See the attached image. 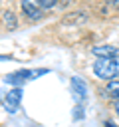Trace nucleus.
I'll return each instance as SVG.
<instances>
[{
    "mask_svg": "<svg viewBox=\"0 0 119 127\" xmlns=\"http://www.w3.org/2000/svg\"><path fill=\"white\" fill-rule=\"evenodd\" d=\"M93 73L99 79L119 77V58H97V62L93 64Z\"/></svg>",
    "mask_w": 119,
    "mask_h": 127,
    "instance_id": "1",
    "label": "nucleus"
},
{
    "mask_svg": "<svg viewBox=\"0 0 119 127\" xmlns=\"http://www.w3.org/2000/svg\"><path fill=\"white\" fill-rule=\"evenodd\" d=\"M46 73H50V69H46V67H40V69H18V71H12V73H8L6 77H4V81L6 83H18V85H22V83H26V81H30V79H36V77H40V75H46Z\"/></svg>",
    "mask_w": 119,
    "mask_h": 127,
    "instance_id": "2",
    "label": "nucleus"
},
{
    "mask_svg": "<svg viewBox=\"0 0 119 127\" xmlns=\"http://www.w3.org/2000/svg\"><path fill=\"white\" fill-rule=\"evenodd\" d=\"M20 101H22V89L20 87H14L12 91H8L2 99V107L8 111V113H16L18 107H20Z\"/></svg>",
    "mask_w": 119,
    "mask_h": 127,
    "instance_id": "3",
    "label": "nucleus"
},
{
    "mask_svg": "<svg viewBox=\"0 0 119 127\" xmlns=\"http://www.w3.org/2000/svg\"><path fill=\"white\" fill-rule=\"evenodd\" d=\"M22 12L30 18V20H38L44 14L42 2L40 0H22Z\"/></svg>",
    "mask_w": 119,
    "mask_h": 127,
    "instance_id": "4",
    "label": "nucleus"
},
{
    "mask_svg": "<svg viewBox=\"0 0 119 127\" xmlns=\"http://www.w3.org/2000/svg\"><path fill=\"white\" fill-rule=\"evenodd\" d=\"M91 54L95 56V58H119V48H115V46H95V48H91Z\"/></svg>",
    "mask_w": 119,
    "mask_h": 127,
    "instance_id": "5",
    "label": "nucleus"
},
{
    "mask_svg": "<svg viewBox=\"0 0 119 127\" xmlns=\"http://www.w3.org/2000/svg\"><path fill=\"white\" fill-rule=\"evenodd\" d=\"M71 91H73V95L79 99V101H83L85 97H87V85H85V81L81 79V77H71Z\"/></svg>",
    "mask_w": 119,
    "mask_h": 127,
    "instance_id": "6",
    "label": "nucleus"
},
{
    "mask_svg": "<svg viewBox=\"0 0 119 127\" xmlns=\"http://www.w3.org/2000/svg\"><path fill=\"white\" fill-rule=\"evenodd\" d=\"M105 93H107V97L119 101V79H109L105 85Z\"/></svg>",
    "mask_w": 119,
    "mask_h": 127,
    "instance_id": "7",
    "label": "nucleus"
},
{
    "mask_svg": "<svg viewBox=\"0 0 119 127\" xmlns=\"http://www.w3.org/2000/svg\"><path fill=\"white\" fill-rule=\"evenodd\" d=\"M2 20H4V26H6L8 30H16V26H18V20H16V16H14L12 12H4Z\"/></svg>",
    "mask_w": 119,
    "mask_h": 127,
    "instance_id": "8",
    "label": "nucleus"
},
{
    "mask_svg": "<svg viewBox=\"0 0 119 127\" xmlns=\"http://www.w3.org/2000/svg\"><path fill=\"white\" fill-rule=\"evenodd\" d=\"M40 2H42V8H44V10H52V8L58 4V0H40Z\"/></svg>",
    "mask_w": 119,
    "mask_h": 127,
    "instance_id": "9",
    "label": "nucleus"
},
{
    "mask_svg": "<svg viewBox=\"0 0 119 127\" xmlns=\"http://www.w3.org/2000/svg\"><path fill=\"white\" fill-rule=\"evenodd\" d=\"M105 8H111V10H119V0H103Z\"/></svg>",
    "mask_w": 119,
    "mask_h": 127,
    "instance_id": "10",
    "label": "nucleus"
},
{
    "mask_svg": "<svg viewBox=\"0 0 119 127\" xmlns=\"http://www.w3.org/2000/svg\"><path fill=\"white\" fill-rule=\"evenodd\" d=\"M77 117L83 119V109H81V107H75V119H77Z\"/></svg>",
    "mask_w": 119,
    "mask_h": 127,
    "instance_id": "11",
    "label": "nucleus"
},
{
    "mask_svg": "<svg viewBox=\"0 0 119 127\" xmlns=\"http://www.w3.org/2000/svg\"><path fill=\"white\" fill-rule=\"evenodd\" d=\"M113 109H115V113L119 115V101H115V105H113Z\"/></svg>",
    "mask_w": 119,
    "mask_h": 127,
    "instance_id": "12",
    "label": "nucleus"
},
{
    "mask_svg": "<svg viewBox=\"0 0 119 127\" xmlns=\"http://www.w3.org/2000/svg\"><path fill=\"white\" fill-rule=\"evenodd\" d=\"M103 127H117V125H113V123H111V121H107V123H105V125H103Z\"/></svg>",
    "mask_w": 119,
    "mask_h": 127,
    "instance_id": "13",
    "label": "nucleus"
}]
</instances>
